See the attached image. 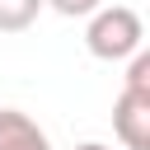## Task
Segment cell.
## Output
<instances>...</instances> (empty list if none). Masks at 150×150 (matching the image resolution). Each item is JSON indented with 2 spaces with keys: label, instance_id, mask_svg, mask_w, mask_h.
I'll return each instance as SVG.
<instances>
[{
  "label": "cell",
  "instance_id": "6da1fadb",
  "mask_svg": "<svg viewBox=\"0 0 150 150\" xmlns=\"http://www.w3.org/2000/svg\"><path fill=\"white\" fill-rule=\"evenodd\" d=\"M141 38H145V23L127 5H98L89 14V28H84V47L98 61H127L141 47Z\"/></svg>",
  "mask_w": 150,
  "mask_h": 150
},
{
  "label": "cell",
  "instance_id": "7a4b0ae2",
  "mask_svg": "<svg viewBox=\"0 0 150 150\" xmlns=\"http://www.w3.org/2000/svg\"><path fill=\"white\" fill-rule=\"evenodd\" d=\"M112 131L127 150H150V94L122 84V94L112 103Z\"/></svg>",
  "mask_w": 150,
  "mask_h": 150
},
{
  "label": "cell",
  "instance_id": "3957f363",
  "mask_svg": "<svg viewBox=\"0 0 150 150\" xmlns=\"http://www.w3.org/2000/svg\"><path fill=\"white\" fill-rule=\"evenodd\" d=\"M0 150H52V141L28 112L0 108Z\"/></svg>",
  "mask_w": 150,
  "mask_h": 150
},
{
  "label": "cell",
  "instance_id": "277c9868",
  "mask_svg": "<svg viewBox=\"0 0 150 150\" xmlns=\"http://www.w3.org/2000/svg\"><path fill=\"white\" fill-rule=\"evenodd\" d=\"M42 14V0H0V33H23Z\"/></svg>",
  "mask_w": 150,
  "mask_h": 150
},
{
  "label": "cell",
  "instance_id": "5b68a950",
  "mask_svg": "<svg viewBox=\"0 0 150 150\" xmlns=\"http://www.w3.org/2000/svg\"><path fill=\"white\" fill-rule=\"evenodd\" d=\"M127 89L150 94V47H136V52L127 56Z\"/></svg>",
  "mask_w": 150,
  "mask_h": 150
},
{
  "label": "cell",
  "instance_id": "8992f818",
  "mask_svg": "<svg viewBox=\"0 0 150 150\" xmlns=\"http://www.w3.org/2000/svg\"><path fill=\"white\" fill-rule=\"evenodd\" d=\"M42 5H52L56 14H66V19H89L103 0H42Z\"/></svg>",
  "mask_w": 150,
  "mask_h": 150
},
{
  "label": "cell",
  "instance_id": "52a82bcc",
  "mask_svg": "<svg viewBox=\"0 0 150 150\" xmlns=\"http://www.w3.org/2000/svg\"><path fill=\"white\" fill-rule=\"evenodd\" d=\"M75 150H112V145H103V141H80Z\"/></svg>",
  "mask_w": 150,
  "mask_h": 150
}]
</instances>
